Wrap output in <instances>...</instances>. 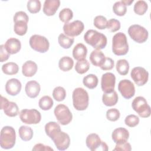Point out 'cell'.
I'll use <instances>...</instances> for the list:
<instances>
[{
  "mask_svg": "<svg viewBox=\"0 0 151 151\" xmlns=\"http://www.w3.org/2000/svg\"><path fill=\"white\" fill-rule=\"evenodd\" d=\"M119 97L114 90L111 93H104L102 96V101L106 106H113L118 101Z\"/></svg>",
  "mask_w": 151,
  "mask_h": 151,
  "instance_id": "cb8c5ba5",
  "label": "cell"
},
{
  "mask_svg": "<svg viewBox=\"0 0 151 151\" xmlns=\"http://www.w3.org/2000/svg\"><path fill=\"white\" fill-rule=\"evenodd\" d=\"M86 143L87 147L91 151H107L109 150L107 144L101 141L99 136L96 133L88 134L86 138Z\"/></svg>",
  "mask_w": 151,
  "mask_h": 151,
  "instance_id": "8fae6325",
  "label": "cell"
},
{
  "mask_svg": "<svg viewBox=\"0 0 151 151\" xmlns=\"http://www.w3.org/2000/svg\"><path fill=\"white\" fill-rule=\"evenodd\" d=\"M111 137L114 143H122L127 141L129 137V133L124 127H118L113 130Z\"/></svg>",
  "mask_w": 151,
  "mask_h": 151,
  "instance_id": "2e32d148",
  "label": "cell"
},
{
  "mask_svg": "<svg viewBox=\"0 0 151 151\" xmlns=\"http://www.w3.org/2000/svg\"><path fill=\"white\" fill-rule=\"evenodd\" d=\"M120 116V111L117 109H110L106 112L107 119L111 122L117 121Z\"/></svg>",
  "mask_w": 151,
  "mask_h": 151,
  "instance_id": "7bdbcfd3",
  "label": "cell"
},
{
  "mask_svg": "<svg viewBox=\"0 0 151 151\" xmlns=\"http://www.w3.org/2000/svg\"><path fill=\"white\" fill-rule=\"evenodd\" d=\"M99 80L97 77L93 74H90L86 76L83 80L84 86L90 89L96 88L98 84Z\"/></svg>",
  "mask_w": 151,
  "mask_h": 151,
  "instance_id": "484cf974",
  "label": "cell"
},
{
  "mask_svg": "<svg viewBox=\"0 0 151 151\" xmlns=\"http://www.w3.org/2000/svg\"><path fill=\"white\" fill-rule=\"evenodd\" d=\"M28 29L27 23L24 21H18L15 22L14 30L16 34L22 36L25 35Z\"/></svg>",
  "mask_w": 151,
  "mask_h": 151,
  "instance_id": "e575fe53",
  "label": "cell"
},
{
  "mask_svg": "<svg viewBox=\"0 0 151 151\" xmlns=\"http://www.w3.org/2000/svg\"><path fill=\"white\" fill-rule=\"evenodd\" d=\"M20 138L24 141H29L33 137L32 129L27 126H21L18 130Z\"/></svg>",
  "mask_w": 151,
  "mask_h": 151,
  "instance_id": "4316f807",
  "label": "cell"
},
{
  "mask_svg": "<svg viewBox=\"0 0 151 151\" xmlns=\"http://www.w3.org/2000/svg\"><path fill=\"white\" fill-rule=\"evenodd\" d=\"M32 150L35 151H38V150H52L53 151V149L51 148L50 146H46V145H44L42 143H38V144H36L34 147L32 148Z\"/></svg>",
  "mask_w": 151,
  "mask_h": 151,
  "instance_id": "c3c4849f",
  "label": "cell"
},
{
  "mask_svg": "<svg viewBox=\"0 0 151 151\" xmlns=\"http://www.w3.org/2000/svg\"><path fill=\"white\" fill-rule=\"evenodd\" d=\"M124 123L127 126L133 127L139 124V118L134 114H130L125 118Z\"/></svg>",
  "mask_w": 151,
  "mask_h": 151,
  "instance_id": "b9f144b4",
  "label": "cell"
},
{
  "mask_svg": "<svg viewBox=\"0 0 151 151\" xmlns=\"http://www.w3.org/2000/svg\"><path fill=\"white\" fill-rule=\"evenodd\" d=\"M73 104L74 107L78 111L85 110L88 106L89 97L86 90L81 87H78L73 92Z\"/></svg>",
  "mask_w": 151,
  "mask_h": 151,
  "instance_id": "277c9868",
  "label": "cell"
},
{
  "mask_svg": "<svg viewBox=\"0 0 151 151\" xmlns=\"http://www.w3.org/2000/svg\"><path fill=\"white\" fill-rule=\"evenodd\" d=\"M84 28V24L80 20H76L72 22L66 23L63 26L64 33L70 37L79 35L83 31Z\"/></svg>",
  "mask_w": 151,
  "mask_h": 151,
  "instance_id": "4fadbf2b",
  "label": "cell"
},
{
  "mask_svg": "<svg viewBox=\"0 0 151 151\" xmlns=\"http://www.w3.org/2000/svg\"><path fill=\"white\" fill-rule=\"evenodd\" d=\"M126 6V5H130L133 2V0H124V1H121Z\"/></svg>",
  "mask_w": 151,
  "mask_h": 151,
  "instance_id": "f907efd6",
  "label": "cell"
},
{
  "mask_svg": "<svg viewBox=\"0 0 151 151\" xmlns=\"http://www.w3.org/2000/svg\"><path fill=\"white\" fill-rule=\"evenodd\" d=\"M4 113L9 117H15L19 113V109L17 104L12 101H9L4 109Z\"/></svg>",
  "mask_w": 151,
  "mask_h": 151,
  "instance_id": "4dcf8cb0",
  "label": "cell"
},
{
  "mask_svg": "<svg viewBox=\"0 0 151 151\" xmlns=\"http://www.w3.org/2000/svg\"><path fill=\"white\" fill-rule=\"evenodd\" d=\"M4 47L9 54H15L20 51L21 48V44L18 39L10 38L7 40L4 44Z\"/></svg>",
  "mask_w": 151,
  "mask_h": 151,
  "instance_id": "ffe728a7",
  "label": "cell"
},
{
  "mask_svg": "<svg viewBox=\"0 0 151 151\" xmlns=\"http://www.w3.org/2000/svg\"><path fill=\"white\" fill-rule=\"evenodd\" d=\"M10 56V54L5 49L4 45L0 46V61L1 63L6 61Z\"/></svg>",
  "mask_w": 151,
  "mask_h": 151,
  "instance_id": "7dc6e473",
  "label": "cell"
},
{
  "mask_svg": "<svg viewBox=\"0 0 151 151\" xmlns=\"http://www.w3.org/2000/svg\"><path fill=\"white\" fill-rule=\"evenodd\" d=\"M132 150L131 145L128 142H124L122 143H116V145L113 149V150H125L130 151Z\"/></svg>",
  "mask_w": 151,
  "mask_h": 151,
  "instance_id": "bcb514c9",
  "label": "cell"
},
{
  "mask_svg": "<svg viewBox=\"0 0 151 151\" xmlns=\"http://www.w3.org/2000/svg\"><path fill=\"white\" fill-rule=\"evenodd\" d=\"M58 41L61 47L65 49H68L73 44L74 39V38L69 37L66 35L61 33L58 37Z\"/></svg>",
  "mask_w": 151,
  "mask_h": 151,
  "instance_id": "f1b7e54d",
  "label": "cell"
},
{
  "mask_svg": "<svg viewBox=\"0 0 151 151\" xmlns=\"http://www.w3.org/2000/svg\"><path fill=\"white\" fill-rule=\"evenodd\" d=\"M41 90L40 84L34 80L29 81L27 83L25 87V93L30 98L34 99L38 96Z\"/></svg>",
  "mask_w": 151,
  "mask_h": 151,
  "instance_id": "d6986e66",
  "label": "cell"
},
{
  "mask_svg": "<svg viewBox=\"0 0 151 151\" xmlns=\"http://www.w3.org/2000/svg\"><path fill=\"white\" fill-rule=\"evenodd\" d=\"M116 70L122 76L127 74L129 70V64L125 59H120L117 61L116 65Z\"/></svg>",
  "mask_w": 151,
  "mask_h": 151,
  "instance_id": "f546056e",
  "label": "cell"
},
{
  "mask_svg": "<svg viewBox=\"0 0 151 151\" xmlns=\"http://www.w3.org/2000/svg\"><path fill=\"white\" fill-rule=\"evenodd\" d=\"M114 66V61L109 57H106V60L103 64L100 67V68L103 70H110Z\"/></svg>",
  "mask_w": 151,
  "mask_h": 151,
  "instance_id": "f6af8a7d",
  "label": "cell"
},
{
  "mask_svg": "<svg viewBox=\"0 0 151 151\" xmlns=\"http://www.w3.org/2000/svg\"><path fill=\"white\" fill-rule=\"evenodd\" d=\"M89 58L93 65L100 67L104 63L106 57L102 51L99 50H95L91 52Z\"/></svg>",
  "mask_w": 151,
  "mask_h": 151,
  "instance_id": "44dd1931",
  "label": "cell"
},
{
  "mask_svg": "<svg viewBox=\"0 0 151 151\" xmlns=\"http://www.w3.org/2000/svg\"><path fill=\"white\" fill-rule=\"evenodd\" d=\"M47 135L54 142L59 150H64L68 148L70 143L69 135L61 131L60 126L55 122H49L45 125Z\"/></svg>",
  "mask_w": 151,
  "mask_h": 151,
  "instance_id": "6da1fadb",
  "label": "cell"
},
{
  "mask_svg": "<svg viewBox=\"0 0 151 151\" xmlns=\"http://www.w3.org/2000/svg\"><path fill=\"white\" fill-rule=\"evenodd\" d=\"M130 76L134 82L139 86L145 85L149 78V73L141 67H134L131 71Z\"/></svg>",
  "mask_w": 151,
  "mask_h": 151,
  "instance_id": "7c38bea8",
  "label": "cell"
},
{
  "mask_svg": "<svg viewBox=\"0 0 151 151\" xmlns=\"http://www.w3.org/2000/svg\"><path fill=\"white\" fill-rule=\"evenodd\" d=\"M52 96L53 98L57 101H63L66 97L65 90L61 86L57 87L53 90Z\"/></svg>",
  "mask_w": 151,
  "mask_h": 151,
  "instance_id": "74e56055",
  "label": "cell"
},
{
  "mask_svg": "<svg viewBox=\"0 0 151 151\" xmlns=\"http://www.w3.org/2000/svg\"><path fill=\"white\" fill-rule=\"evenodd\" d=\"M9 101L8 99L2 96H1V109L4 110V108L7 106V104L9 103Z\"/></svg>",
  "mask_w": 151,
  "mask_h": 151,
  "instance_id": "681fc988",
  "label": "cell"
},
{
  "mask_svg": "<svg viewBox=\"0 0 151 151\" xmlns=\"http://www.w3.org/2000/svg\"><path fill=\"white\" fill-rule=\"evenodd\" d=\"M89 68L90 63L86 58L78 61L76 64L75 70L78 74H84L88 70Z\"/></svg>",
  "mask_w": 151,
  "mask_h": 151,
  "instance_id": "836d02e7",
  "label": "cell"
},
{
  "mask_svg": "<svg viewBox=\"0 0 151 151\" xmlns=\"http://www.w3.org/2000/svg\"><path fill=\"white\" fill-rule=\"evenodd\" d=\"M107 20L102 15L96 16L94 19V25L99 29H104L107 27Z\"/></svg>",
  "mask_w": 151,
  "mask_h": 151,
  "instance_id": "ab89813d",
  "label": "cell"
},
{
  "mask_svg": "<svg viewBox=\"0 0 151 151\" xmlns=\"http://www.w3.org/2000/svg\"><path fill=\"white\" fill-rule=\"evenodd\" d=\"M29 43L32 49L41 53L47 52L50 47V43L47 38L37 34L33 35L30 37Z\"/></svg>",
  "mask_w": 151,
  "mask_h": 151,
  "instance_id": "ba28073f",
  "label": "cell"
},
{
  "mask_svg": "<svg viewBox=\"0 0 151 151\" xmlns=\"http://www.w3.org/2000/svg\"><path fill=\"white\" fill-rule=\"evenodd\" d=\"M128 34L133 40L140 44L146 41L149 36L147 30L138 24L130 26L128 28Z\"/></svg>",
  "mask_w": 151,
  "mask_h": 151,
  "instance_id": "52a82bcc",
  "label": "cell"
},
{
  "mask_svg": "<svg viewBox=\"0 0 151 151\" xmlns=\"http://www.w3.org/2000/svg\"><path fill=\"white\" fill-rule=\"evenodd\" d=\"M74 65L73 59L68 56L61 58L58 62V67L61 71H68L72 69Z\"/></svg>",
  "mask_w": 151,
  "mask_h": 151,
  "instance_id": "d4e9b609",
  "label": "cell"
},
{
  "mask_svg": "<svg viewBox=\"0 0 151 151\" xmlns=\"http://www.w3.org/2000/svg\"><path fill=\"white\" fill-rule=\"evenodd\" d=\"M54 113L57 120L62 125H67L72 120V113L68 107L64 104H58L55 107Z\"/></svg>",
  "mask_w": 151,
  "mask_h": 151,
  "instance_id": "9c48e42d",
  "label": "cell"
},
{
  "mask_svg": "<svg viewBox=\"0 0 151 151\" xmlns=\"http://www.w3.org/2000/svg\"><path fill=\"white\" fill-rule=\"evenodd\" d=\"M16 141L15 129L11 126H4L1 130L0 145L2 149H9L12 148Z\"/></svg>",
  "mask_w": 151,
  "mask_h": 151,
  "instance_id": "5b68a950",
  "label": "cell"
},
{
  "mask_svg": "<svg viewBox=\"0 0 151 151\" xmlns=\"http://www.w3.org/2000/svg\"><path fill=\"white\" fill-rule=\"evenodd\" d=\"M116 83V77L111 73L103 74L101 80V87L104 93H111L114 91Z\"/></svg>",
  "mask_w": 151,
  "mask_h": 151,
  "instance_id": "9a60e30c",
  "label": "cell"
},
{
  "mask_svg": "<svg viewBox=\"0 0 151 151\" xmlns=\"http://www.w3.org/2000/svg\"><path fill=\"white\" fill-rule=\"evenodd\" d=\"M148 8L147 4L146 1L143 0H139L137 1L134 5V12L139 15H143L145 14Z\"/></svg>",
  "mask_w": 151,
  "mask_h": 151,
  "instance_id": "d6a6232c",
  "label": "cell"
},
{
  "mask_svg": "<svg viewBox=\"0 0 151 151\" xmlns=\"http://www.w3.org/2000/svg\"><path fill=\"white\" fill-rule=\"evenodd\" d=\"M73 17V12L70 8H65L61 9L59 13V18L60 21L65 24L68 23Z\"/></svg>",
  "mask_w": 151,
  "mask_h": 151,
  "instance_id": "d590c367",
  "label": "cell"
},
{
  "mask_svg": "<svg viewBox=\"0 0 151 151\" xmlns=\"http://www.w3.org/2000/svg\"><path fill=\"white\" fill-rule=\"evenodd\" d=\"M60 5L59 0H45L43 6V12L47 16L54 15Z\"/></svg>",
  "mask_w": 151,
  "mask_h": 151,
  "instance_id": "ac0fdd59",
  "label": "cell"
},
{
  "mask_svg": "<svg viewBox=\"0 0 151 151\" xmlns=\"http://www.w3.org/2000/svg\"><path fill=\"white\" fill-rule=\"evenodd\" d=\"M85 42L96 50H102L107 45V37L103 34L94 29L88 30L84 35Z\"/></svg>",
  "mask_w": 151,
  "mask_h": 151,
  "instance_id": "7a4b0ae2",
  "label": "cell"
},
{
  "mask_svg": "<svg viewBox=\"0 0 151 151\" xmlns=\"http://www.w3.org/2000/svg\"><path fill=\"white\" fill-rule=\"evenodd\" d=\"M87 54V47L82 43L77 44L73 50V56L77 61L85 59Z\"/></svg>",
  "mask_w": 151,
  "mask_h": 151,
  "instance_id": "603a6c76",
  "label": "cell"
},
{
  "mask_svg": "<svg viewBox=\"0 0 151 151\" xmlns=\"http://www.w3.org/2000/svg\"><path fill=\"white\" fill-rule=\"evenodd\" d=\"M38 70L37 64L31 60L27 61L24 63L22 67V73L23 75L27 77H31L34 76Z\"/></svg>",
  "mask_w": 151,
  "mask_h": 151,
  "instance_id": "7402d4cb",
  "label": "cell"
},
{
  "mask_svg": "<svg viewBox=\"0 0 151 151\" xmlns=\"http://www.w3.org/2000/svg\"><path fill=\"white\" fill-rule=\"evenodd\" d=\"M2 71L6 75H14L18 73L19 67L15 63L9 62L2 65Z\"/></svg>",
  "mask_w": 151,
  "mask_h": 151,
  "instance_id": "83f0119b",
  "label": "cell"
},
{
  "mask_svg": "<svg viewBox=\"0 0 151 151\" xmlns=\"http://www.w3.org/2000/svg\"><path fill=\"white\" fill-rule=\"evenodd\" d=\"M41 2L38 0H29L27 2V9L29 12L36 14L41 9Z\"/></svg>",
  "mask_w": 151,
  "mask_h": 151,
  "instance_id": "f35d334b",
  "label": "cell"
},
{
  "mask_svg": "<svg viewBox=\"0 0 151 151\" xmlns=\"http://www.w3.org/2000/svg\"><path fill=\"white\" fill-rule=\"evenodd\" d=\"M112 51L116 55H126L129 51V45L126 35L119 32L116 33L112 39Z\"/></svg>",
  "mask_w": 151,
  "mask_h": 151,
  "instance_id": "3957f363",
  "label": "cell"
},
{
  "mask_svg": "<svg viewBox=\"0 0 151 151\" xmlns=\"http://www.w3.org/2000/svg\"><path fill=\"white\" fill-rule=\"evenodd\" d=\"M53 104V100L49 96H44L42 97L38 101L39 107L43 110H50L52 107Z\"/></svg>",
  "mask_w": 151,
  "mask_h": 151,
  "instance_id": "1f68e13d",
  "label": "cell"
},
{
  "mask_svg": "<svg viewBox=\"0 0 151 151\" xmlns=\"http://www.w3.org/2000/svg\"><path fill=\"white\" fill-rule=\"evenodd\" d=\"M120 22L119 20L114 18H111L107 21L106 28H107L110 31L114 32L120 29Z\"/></svg>",
  "mask_w": 151,
  "mask_h": 151,
  "instance_id": "60d3db41",
  "label": "cell"
},
{
  "mask_svg": "<svg viewBox=\"0 0 151 151\" xmlns=\"http://www.w3.org/2000/svg\"><path fill=\"white\" fill-rule=\"evenodd\" d=\"M22 87L19 80L17 78L8 80L5 84L6 92L11 96H16L21 91Z\"/></svg>",
  "mask_w": 151,
  "mask_h": 151,
  "instance_id": "e0dca14e",
  "label": "cell"
},
{
  "mask_svg": "<svg viewBox=\"0 0 151 151\" xmlns=\"http://www.w3.org/2000/svg\"><path fill=\"white\" fill-rule=\"evenodd\" d=\"M29 17L28 15L24 11H18L14 16V22H16L18 21H24L28 23Z\"/></svg>",
  "mask_w": 151,
  "mask_h": 151,
  "instance_id": "ee69618b",
  "label": "cell"
},
{
  "mask_svg": "<svg viewBox=\"0 0 151 151\" xmlns=\"http://www.w3.org/2000/svg\"><path fill=\"white\" fill-rule=\"evenodd\" d=\"M113 11L116 15L122 17L126 14L127 8L122 1H117L114 4L113 6Z\"/></svg>",
  "mask_w": 151,
  "mask_h": 151,
  "instance_id": "8d00e7d4",
  "label": "cell"
},
{
  "mask_svg": "<svg viewBox=\"0 0 151 151\" xmlns=\"http://www.w3.org/2000/svg\"><path fill=\"white\" fill-rule=\"evenodd\" d=\"M132 107L141 117L147 118L150 116V107L143 97H136L132 101Z\"/></svg>",
  "mask_w": 151,
  "mask_h": 151,
  "instance_id": "8992f818",
  "label": "cell"
},
{
  "mask_svg": "<svg viewBox=\"0 0 151 151\" xmlns=\"http://www.w3.org/2000/svg\"><path fill=\"white\" fill-rule=\"evenodd\" d=\"M118 90L126 99H131L135 94V87L133 83L127 79L122 80L119 83Z\"/></svg>",
  "mask_w": 151,
  "mask_h": 151,
  "instance_id": "5bb4252c",
  "label": "cell"
},
{
  "mask_svg": "<svg viewBox=\"0 0 151 151\" xmlns=\"http://www.w3.org/2000/svg\"><path fill=\"white\" fill-rule=\"evenodd\" d=\"M21 120L28 124H35L40 122L41 115L36 109H23L19 113Z\"/></svg>",
  "mask_w": 151,
  "mask_h": 151,
  "instance_id": "30bf717a",
  "label": "cell"
}]
</instances>
